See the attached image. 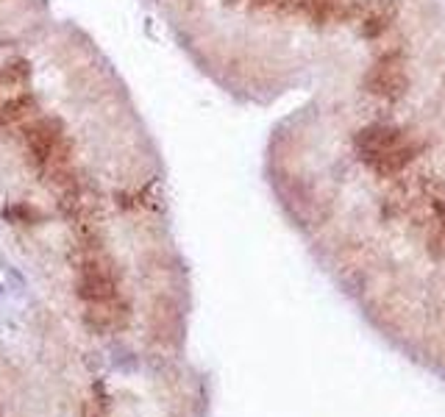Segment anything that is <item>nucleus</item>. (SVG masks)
<instances>
[{
	"mask_svg": "<svg viewBox=\"0 0 445 417\" xmlns=\"http://www.w3.org/2000/svg\"><path fill=\"white\" fill-rule=\"evenodd\" d=\"M23 142L31 153L33 164L42 170L70 164L73 145L64 134V126L56 117H33L23 126Z\"/></svg>",
	"mask_w": 445,
	"mask_h": 417,
	"instance_id": "obj_1",
	"label": "nucleus"
},
{
	"mask_svg": "<svg viewBox=\"0 0 445 417\" xmlns=\"http://www.w3.org/2000/svg\"><path fill=\"white\" fill-rule=\"evenodd\" d=\"M362 87L365 92L382 97V100H401L409 90V75H407V62L404 56L395 50V53H384L376 59V65L370 67L362 78Z\"/></svg>",
	"mask_w": 445,
	"mask_h": 417,
	"instance_id": "obj_2",
	"label": "nucleus"
},
{
	"mask_svg": "<svg viewBox=\"0 0 445 417\" xmlns=\"http://www.w3.org/2000/svg\"><path fill=\"white\" fill-rule=\"evenodd\" d=\"M407 142V131L401 126H392V123H373V126H365V129L356 131L353 136V151L359 159H368V156H376L384 153L395 145Z\"/></svg>",
	"mask_w": 445,
	"mask_h": 417,
	"instance_id": "obj_3",
	"label": "nucleus"
},
{
	"mask_svg": "<svg viewBox=\"0 0 445 417\" xmlns=\"http://www.w3.org/2000/svg\"><path fill=\"white\" fill-rule=\"evenodd\" d=\"M423 151V145L420 142H401V145H395V148H390V151H384V153H376V156H368V159H362L379 178H398L414 159H417V153Z\"/></svg>",
	"mask_w": 445,
	"mask_h": 417,
	"instance_id": "obj_4",
	"label": "nucleus"
},
{
	"mask_svg": "<svg viewBox=\"0 0 445 417\" xmlns=\"http://www.w3.org/2000/svg\"><path fill=\"white\" fill-rule=\"evenodd\" d=\"M39 106L31 92H20L6 100H0V129H11V126H23L36 117Z\"/></svg>",
	"mask_w": 445,
	"mask_h": 417,
	"instance_id": "obj_5",
	"label": "nucleus"
},
{
	"mask_svg": "<svg viewBox=\"0 0 445 417\" xmlns=\"http://www.w3.org/2000/svg\"><path fill=\"white\" fill-rule=\"evenodd\" d=\"M298 9H301L315 26H326V23L345 20V14H348V0H298Z\"/></svg>",
	"mask_w": 445,
	"mask_h": 417,
	"instance_id": "obj_6",
	"label": "nucleus"
},
{
	"mask_svg": "<svg viewBox=\"0 0 445 417\" xmlns=\"http://www.w3.org/2000/svg\"><path fill=\"white\" fill-rule=\"evenodd\" d=\"M392 20H395V6H390V3H373L365 11L362 23H359V33L373 42V39H379V36H384V33L392 28Z\"/></svg>",
	"mask_w": 445,
	"mask_h": 417,
	"instance_id": "obj_7",
	"label": "nucleus"
},
{
	"mask_svg": "<svg viewBox=\"0 0 445 417\" xmlns=\"http://www.w3.org/2000/svg\"><path fill=\"white\" fill-rule=\"evenodd\" d=\"M0 215H3V220H9V223H14V225H31L42 220V212L28 206V203H11V206H6Z\"/></svg>",
	"mask_w": 445,
	"mask_h": 417,
	"instance_id": "obj_8",
	"label": "nucleus"
}]
</instances>
